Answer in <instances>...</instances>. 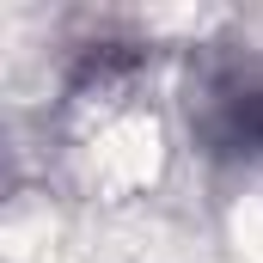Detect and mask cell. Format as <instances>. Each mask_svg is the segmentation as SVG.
<instances>
[{
	"label": "cell",
	"instance_id": "obj_1",
	"mask_svg": "<svg viewBox=\"0 0 263 263\" xmlns=\"http://www.w3.org/2000/svg\"><path fill=\"white\" fill-rule=\"evenodd\" d=\"M196 135L220 159H263V62H233L208 73L196 98Z\"/></svg>",
	"mask_w": 263,
	"mask_h": 263
}]
</instances>
